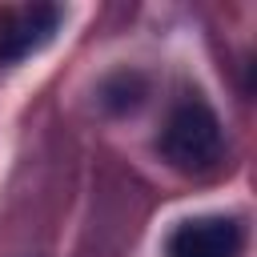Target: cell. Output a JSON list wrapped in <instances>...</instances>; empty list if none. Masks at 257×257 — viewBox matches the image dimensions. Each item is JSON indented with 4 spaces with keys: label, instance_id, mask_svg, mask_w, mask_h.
Segmentation results:
<instances>
[{
    "label": "cell",
    "instance_id": "obj_2",
    "mask_svg": "<svg viewBox=\"0 0 257 257\" xmlns=\"http://www.w3.org/2000/svg\"><path fill=\"white\" fill-rule=\"evenodd\" d=\"M60 28V8L52 4H24L0 12V60H24L52 40Z\"/></svg>",
    "mask_w": 257,
    "mask_h": 257
},
{
    "label": "cell",
    "instance_id": "obj_1",
    "mask_svg": "<svg viewBox=\"0 0 257 257\" xmlns=\"http://www.w3.org/2000/svg\"><path fill=\"white\" fill-rule=\"evenodd\" d=\"M161 153L181 173L217 169V161L225 157V137H221L217 112L205 100H181L161 128Z\"/></svg>",
    "mask_w": 257,
    "mask_h": 257
},
{
    "label": "cell",
    "instance_id": "obj_3",
    "mask_svg": "<svg viewBox=\"0 0 257 257\" xmlns=\"http://www.w3.org/2000/svg\"><path fill=\"white\" fill-rule=\"evenodd\" d=\"M169 257H237L241 253V225L233 217H193L173 229Z\"/></svg>",
    "mask_w": 257,
    "mask_h": 257
}]
</instances>
